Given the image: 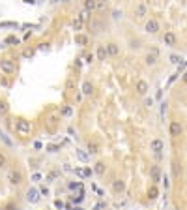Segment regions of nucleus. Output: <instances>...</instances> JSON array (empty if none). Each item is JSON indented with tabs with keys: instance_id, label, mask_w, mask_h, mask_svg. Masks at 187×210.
<instances>
[{
	"instance_id": "30",
	"label": "nucleus",
	"mask_w": 187,
	"mask_h": 210,
	"mask_svg": "<svg viewBox=\"0 0 187 210\" xmlns=\"http://www.w3.org/2000/svg\"><path fill=\"white\" fill-rule=\"evenodd\" d=\"M54 207H56V208H64V203H62V201H56V203H54Z\"/></svg>"
},
{
	"instance_id": "37",
	"label": "nucleus",
	"mask_w": 187,
	"mask_h": 210,
	"mask_svg": "<svg viewBox=\"0 0 187 210\" xmlns=\"http://www.w3.org/2000/svg\"><path fill=\"white\" fill-rule=\"evenodd\" d=\"M182 81H184V83H185V85H187V71H185V73H184V77H182Z\"/></svg>"
},
{
	"instance_id": "35",
	"label": "nucleus",
	"mask_w": 187,
	"mask_h": 210,
	"mask_svg": "<svg viewBox=\"0 0 187 210\" xmlns=\"http://www.w3.org/2000/svg\"><path fill=\"white\" fill-rule=\"evenodd\" d=\"M84 175H86V178H88V177H92V171H90V169H84Z\"/></svg>"
},
{
	"instance_id": "13",
	"label": "nucleus",
	"mask_w": 187,
	"mask_h": 210,
	"mask_svg": "<svg viewBox=\"0 0 187 210\" xmlns=\"http://www.w3.org/2000/svg\"><path fill=\"white\" fill-rule=\"evenodd\" d=\"M99 152V145L96 141H88V154H97Z\"/></svg>"
},
{
	"instance_id": "34",
	"label": "nucleus",
	"mask_w": 187,
	"mask_h": 210,
	"mask_svg": "<svg viewBox=\"0 0 187 210\" xmlns=\"http://www.w3.org/2000/svg\"><path fill=\"white\" fill-rule=\"evenodd\" d=\"M62 113H64V115H71V107H66V109H64Z\"/></svg>"
},
{
	"instance_id": "15",
	"label": "nucleus",
	"mask_w": 187,
	"mask_h": 210,
	"mask_svg": "<svg viewBox=\"0 0 187 210\" xmlns=\"http://www.w3.org/2000/svg\"><path fill=\"white\" fill-rule=\"evenodd\" d=\"M107 56H109V51H107L103 45H99V47H97V58H99V60H105Z\"/></svg>"
},
{
	"instance_id": "26",
	"label": "nucleus",
	"mask_w": 187,
	"mask_h": 210,
	"mask_svg": "<svg viewBox=\"0 0 187 210\" xmlns=\"http://www.w3.org/2000/svg\"><path fill=\"white\" fill-rule=\"evenodd\" d=\"M75 175H79L81 178H86V175H84V169H75Z\"/></svg>"
},
{
	"instance_id": "17",
	"label": "nucleus",
	"mask_w": 187,
	"mask_h": 210,
	"mask_svg": "<svg viewBox=\"0 0 187 210\" xmlns=\"http://www.w3.org/2000/svg\"><path fill=\"white\" fill-rule=\"evenodd\" d=\"M92 92H94V86H92V83H88V81H86V83L82 85V94H86V96H90Z\"/></svg>"
},
{
	"instance_id": "29",
	"label": "nucleus",
	"mask_w": 187,
	"mask_h": 210,
	"mask_svg": "<svg viewBox=\"0 0 187 210\" xmlns=\"http://www.w3.org/2000/svg\"><path fill=\"white\" fill-rule=\"evenodd\" d=\"M4 165H6V156L0 152V167H4Z\"/></svg>"
},
{
	"instance_id": "25",
	"label": "nucleus",
	"mask_w": 187,
	"mask_h": 210,
	"mask_svg": "<svg viewBox=\"0 0 187 210\" xmlns=\"http://www.w3.org/2000/svg\"><path fill=\"white\" fill-rule=\"evenodd\" d=\"M7 111V105H6V101H0V115H4Z\"/></svg>"
},
{
	"instance_id": "14",
	"label": "nucleus",
	"mask_w": 187,
	"mask_h": 210,
	"mask_svg": "<svg viewBox=\"0 0 187 210\" xmlns=\"http://www.w3.org/2000/svg\"><path fill=\"white\" fill-rule=\"evenodd\" d=\"M107 51H109V54H111V56H116V54L120 53V49H118V45H116V43H109V45H107Z\"/></svg>"
},
{
	"instance_id": "16",
	"label": "nucleus",
	"mask_w": 187,
	"mask_h": 210,
	"mask_svg": "<svg viewBox=\"0 0 187 210\" xmlns=\"http://www.w3.org/2000/svg\"><path fill=\"white\" fill-rule=\"evenodd\" d=\"M77 158H79L82 163H86V161L90 160V154H88V152H84V150H77Z\"/></svg>"
},
{
	"instance_id": "6",
	"label": "nucleus",
	"mask_w": 187,
	"mask_h": 210,
	"mask_svg": "<svg viewBox=\"0 0 187 210\" xmlns=\"http://www.w3.org/2000/svg\"><path fill=\"white\" fill-rule=\"evenodd\" d=\"M163 148H165V143H163L161 139H154V141L150 143V150H152V152H155L157 156L161 154V150H163Z\"/></svg>"
},
{
	"instance_id": "21",
	"label": "nucleus",
	"mask_w": 187,
	"mask_h": 210,
	"mask_svg": "<svg viewBox=\"0 0 187 210\" xmlns=\"http://www.w3.org/2000/svg\"><path fill=\"white\" fill-rule=\"evenodd\" d=\"M135 13H137V17H144L146 15V6H137V9H135Z\"/></svg>"
},
{
	"instance_id": "10",
	"label": "nucleus",
	"mask_w": 187,
	"mask_h": 210,
	"mask_svg": "<svg viewBox=\"0 0 187 210\" xmlns=\"http://www.w3.org/2000/svg\"><path fill=\"white\" fill-rule=\"evenodd\" d=\"M150 175H152V180H154V184H157V182L161 180V169H159L157 165H154V167H152Z\"/></svg>"
},
{
	"instance_id": "32",
	"label": "nucleus",
	"mask_w": 187,
	"mask_h": 210,
	"mask_svg": "<svg viewBox=\"0 0 187 210\" xmlns=\"http://www.w3.org/2000/svg\"><path fill=\"white\" fill-rule=\"evenodd\" d=\"M56 150H58V146H56V145H51V146H49V152H56Z\"/></svg>"
},
{
	"instance_id": "3",
	"label": "nucleus",
	"mask_w": 187,
	"mask_h": 210,
	"mask_svg": "<svg viewBox=\"0 0 187 210\" xmlns=\"http://www.w3.org/2000/svg\"><path fill=\"white\" fill-rule=\"evenodd\" d=\"M0 69H2L4 73L11 75V73L15 71V64H13V60H9V58H2V60H0Z\"/></svg>"
},
{
	"instance_id": "33",
	"label": "nucleus",
	"mask_w": 187,
	"mask_h": 210,
	"mask_svg": "<svg viewBox=\"0 0 187 210\" xmlns=\"http://www.w3.org/2000/svg\"><path fill=\"white\" fill-rule=\"evenodd\" d=\"M39 192H41V195H45V197H47V195H49V190H47V188H41V190H39Z\"/></svg>"
},
{
	"instance_id": "5",
	"label": "nucleus",
	"mask_w": 187,
	"mask_h": 210,
	"mask_svg": "<svg viewBox=\"0 0 187 210\" xmlns=\"http://www.w3.org/2000/svg\"><path fill=\"white\" fill-rule=\"evenodd\" d=\"M39 193H41V192H37L36 188H28V192H26V201L32 203V205H36V203L39 201V197H41Z\"/></svg>"
},
{
	"instance_id": "23",
	"label": "nucleus",
	"mask_w": 187,
	"mask_h": 210,
	"mask_svg": "<svg viewBox=\"0 0 187 210\" xmlns=\"http://www.w3.org/2000/svg\"><path fill=\"white\" fill-rule=\"evenodd\" d=\"M170 62H172V64H178V66H180L182 58H180V56H176V54H172V56H170Z\"/></svg>"
},
{
	"instance_id": "9",
	"label": "nucleus",
	"mask_w": 187,
	"mask_h": 210,
	"mask_svg": "<svg viewBox=\"0 0 187 210\" xmlns=\"http://www.w3.org/2000/svg\"><path fill=\"white\" fill-rule=\"evenodd\" d=\"M169 131H170V135H172V137H178V135L182 133V124H180V122H172Z\"/></svg>"
},
{
	"instance_id": "18",
	"label": "nucleus",
	"mask_w": 187,
	"mask_h": 210,
	"mask_svg": "<svg viewBox=\"0 0 187 210\" xmlns=\"http://www.w3.org/2000/svg\"><path fill=\"white\" fill-rule=\"evenodd\" d=\"M96 8H97V2H96V0H84V9H86V11H88V9L92 11V9H96Z\"/></svg>"
},
{
	"instance_id": "8",
	"label": "nucleus",
	"mask_w": 187,
	"mask_h": 210,
	"mask_svg": "<svg viewBox=\"0 0 187 210\" xmlns=\"http://www.w3.org/2000/svg\"><path fill=\"white\" fill-rule=\"evenodd\" d=\"M163 41H165V45H169V47H174V45H176V34H174V32H165V36H163Z\"/></svg>"
},
{
	"instance_id": "19",
	"label": "nucleus",
	"mask_w": 187,
	"mask_h": 210,
	"mask_svg": "<svg viewBox=\"0 0 187 210\" xmlns=\"http://www.w3.org/2000/svg\"><path fill=\"white\" fill-rule=\"evenodd\" d=\"M86 41H88L86 36H82V34H77V36H75V43H77V45H86Z\"/></svg>"
},
{
	"instance_id": "2",
	"label": "nucleus",
	"mask_w": 187,
	"mask_h": 210,
	"mask_svg": "<svg viewBox=\"0 0 187 210\" xmlns=\"http://www.w3.org/2000/svg\"><path fill=\"white\" fill-rule=\"evenodd\" d=\"M7 182L13 184V186L21 184V182H22V173H21L19 169H9V171H7Z\"/></svg>"
},
{
	"instance_id": "12",
	"label": "nucleus",
	"mask_w": 187,
	"mask_h": 210,
	"mask_svg": "<svg viewBox=\"0 0 187 210\" xmlns=\"http://www.w3.org/2000/svg\"><path fill=\"white\" fill-rule=\"evenodd\" d=\"M112 190H114L116 193H122V192L125 190V182H124V180H114V182H112Z\"/></svg>"
},
{
	"instance_id": "4",
	"label": "nucleus",
	"mask_w": 187,
	"mask_h": 210,
	"mask_svg": "<svg viewBox=\"0 0 187 210\" xmlns=\"http://www.w3.org/2000/svg\"><path fill=\"white\" fill-rule=\"evenodd\" d=\"M144 30H146L148 34H157V32L161 30V26H159V23H157L155 19H150V21L144 24Z\"/></svg>"
},
{
	"instance_id": "39",
	"label": "nucleus",
	"mask_w": 187,
	"mask_h": 210,
	"mask_svg": "<svg viewBox=\"0 0 187 210\" xmlns=\"http://www.w3.org/2000/svg\"><path fill=\"white\" fill-rule=\"evenodd\" d=\"M2 135H4V133H2V131H0V137H2Z\"/></svg>"
},
{
	"instance_id": "11",
	"label": "nucleus",
	"mask_w": 187,
	"mask_h": 210,
	"mask_svg": "<svg viewBox=\"0 0 187 210\" xmlns=\"http://www.w3.org/2000/svg\"><path fill=\"white\" fill-rule=\"evenodd\" d=\"M135 88H137V92H139L140 96H144V94L148 92V83H146V81H137V86H135Z\"/></svg>"
},
{
	"instance_id": "24",
	"label": "nucleus",
	"mask_w": 187,
	"mask_h": 210,
	"mask_svg": "<svg viewBox=\"0 0 187 210\" xmlns=\"http://www.w3.org/2000/svg\"><path fill=\"white\" fill-rule=\"evenodd\" d=\"M30 180H32V182H39V180H41V175H39V173H34Z\"/></svg>"
},
{
	"instance_id": "36",
	"label": "nucleus",
	"mask_w": 187,
	"mask_h": 210,
	"mask_svg": "<svg viewBox=\"0 0 187 210\" xmlns=\"http://www.w3.org/2000/svg\"><path fill=\"white\" fill-rule=\"evenodd\" d=\"M161 180H163V184H165V188H169V178L165 177V178H161Z\"/></svg>"
},
{
	"instance_id": "28",
	"label": "nucleus",
	"mask_w": 187,
	"mask_h": 210,
	"mask_svg": "<svg viewBox=\"0 0 187 210\" xmlns=\"http://www.w3.org/2000/svg\"><path fill=\"white\" fill-rule=\"evenodd\" d=\"M144 105H146V107H152V105H154V100H152V98H146V100H144Z\"/></svg>"
},
{
	"instance_id": "38",
	"label": "nucleus",
	"mask_w": 187,
	"mask_h": 210,
	"mask_svg": "<svg viewBox=\"0 0 187 210\" xmlns=\"http://www.w3.org/2000/svg\"><path fill=\"white\" fill-rule=\"evenodd\" d=\"M56 2H60V0H56ZM62 2H67V0H62Z\"/></svg>"
},
{
	"instance_id": "7",
	"label": "nucleus",
	"mask_w": 187,
	"mask_h": 210,
	"mask_svg": "<svg viewBox=\"0 0 187 210\" xmlns=\"http://www.w3.org/2000/svg\"><path fill=\"white\" fill-rule=\"evenodd\" d=\"M157 56H159V53H157V49H152L148 54H146V58H144V62L148 64V66H154L155 62H157Z\"/></svg>"
},
{
	"instance_id": "31",
	"label": "nucleus",
	"mask_w": 187,
	"mask_h": 210,
	"mask_svg": "<svg viewBox=\"0 0 187 210\" xmlns=\"http://www.w3.org/2000/svg\"><path fill=\"white\" fill-rule=\"evenodd\" d=\"M41 146H43V145H41V143H39V141H36V143H34V148H36V150H39V148H41Z\"/></svg>"
},
{
	"instance_id": "27",
	"label": "nucleus",
	"mask_w": 187,
	"mask_h": 210,
	"mask_svg": "<svg viewBox=\"0 0 187 210\" xmlns=\"http://www.w3.org/2000/svg\"><path fill=\"white\" fill-rule=\"evenodd\" d=\"M81 26H82V21H81V19H77V21L73 23V28H77V30H79Z\"/></svg>"
},
{
	"instance_id": "1",
	"label": "nucleus",
	"mask_w": 187,
	"mask_h": 210,
	"mask_svg": "<svg viewBox=\"0 0 187 210\" xmlns=\"http://www.w3.org/2000/svg\"><path fill=\"white\" fill-rule=\"evenodd\" d=\"M15 130H17L21 135H30V131H32V124H30V120H26V118H19L17 124H15Z\"/></svg>"
},
{
	"instance_id": "20",
	"label": "nucleus",
	"mask_w": 187,
	"mask_h": 210,
	"mask_svg": "<svg viewBox=\"0 0 187 210\" xmlns=\"http://www.w3.org/2000/svg\"><path fill=\"white\" fill-rule=\"evenodd\" d=\"M148 197H150V199H157V197H159V192H157L155 186H152V188L148 190Z\"/></svg>"
},
{
	"instance_id": "22",
	"label": "nucleus",
	"mask_w": 187,
	"mask_h": 210,
	"mask_svg": "<svg viewBox=\"0 0 187 210\" xmlns=\"http://www.w3.org/2000/svg\"><path fill=\"white\" fill-rule=\"evenodd\" d=\"M96 173H97V175H103V173H105V165H103L101 161L96 163Z\"/></svg>"
}]
</instances>
